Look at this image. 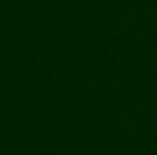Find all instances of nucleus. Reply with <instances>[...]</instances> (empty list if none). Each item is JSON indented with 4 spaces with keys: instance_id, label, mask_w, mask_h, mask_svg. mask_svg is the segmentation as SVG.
Listing matches in <instances>:
<instances>
[]
</instances>
